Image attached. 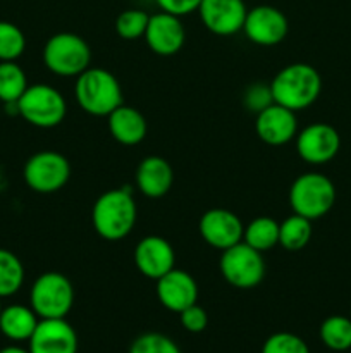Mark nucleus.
Instances as JSON below:
<instances>
[{
	"mask_svg": "<svg viewBox=\"0 0 351 353\" xmlns=\"http://www.w3.org/2000/svg\"><path fill=\"white\" fill-rule=\"evenodd\" d=\"M30 353H78V334L65 319H40L30 338Z\"/></svg>",
	"mask_w": 351,
	"mask_h": 353,
	"instance_id": "18",
	"label": "nucleus"
},
{
	"mask_svg": "<svg viewBox=\"0 0 351 353\" xmlns=\"http://www.w3.org/2000/svg\"><path fill=\"white\" fill-rule=\"evenodd\" d=\"M312 221L292 214L279 223V245L289 252H298L305 248L312 240Z\"/></svg>",
	"mask_w": 351,
	"mask_h": 353,
	"instance_id": "22",
	"label": "nucleus"
},
{
	"mask_svg": "<svg viewBox=\"0 0 351 353\" xmlns=\"http://www.w3.org/2000/svg\"><path fill=\"white\" fill-rule=\"evenodd\" d=\"M292 212L317 221L330 212L336 203V186L320 172H305L292 181L289 190Z\"/></svg>",
	"mask_w": 351,
	"mask_h": 353,
	"instance_id": "5",
	"label": "nucleus"
},
{
	"mask_svg": "<svg viewBox=\"0 0 351 353\" xmlns=\"http://www.w3.org/2000/svg\"><path fill=\"white\" fill-rule=\"evenodd\" d=\"M24 183L33 192L55 193L67 185L71 178V164L67 157L54 150H41L31 155L23 169Z\"/></svg>",
	"mask_w": 351,
	"mask_h": 353,
	"instance_id": "9",
	"label": "nucleus"
},
{
	"mask_svg": "<svg viewBox=\"0 0 351 353\" xmlns=\"http://www.w3.org/2000/svg\"><path fill=\"white\" fill-rule=\"evenodd\" d=\"M28 76L17 61L0 62V102L17 103L28 88Z\"/></svg>",
	"mask_w": 351,
	"mask_h": 353,
	"instance_id": "24",
	"label": "nucleus"
},
{
	"mask_svg": "<svg viewBox=\"0 0 351 353\" xmlns=\"http://www.w3.org/2000/svg\"><path fill=\"white\" fill-rule=\"evenodd\" d=\"M43 64L54 74L78 78L92 68V50L83 37L62 31L48 38L45 43Z\"/></svg>",
	"mask_w": 351,
	"mask_h": 353,
	"instance_id": "4",
	"label": "nucleus"
},
{
	"mask_svg": "<svg viewBox=\"0 0 351 353\" xmlns=\"http://www.w3.org/2000/svg\"><path fill=\"white\" fill-rule=\"evenodd\" d=\"M255 131L264 143L272 145V147H281V145L289 143L298 134L296 112L275 102L270 103L257 114Z\"/></svg>",
	"mask_w": 351,
	"mask_h": 353,
	"instance_id": "15",
	"label": "nucleus"
},
{
	"mask_svg": "<svg viewBox=\"0 0 351 353\" xmlns=\"http://www.w3.org/2000/svg\"><path fill=\"white\" fill-rule=\"evenodd\" d=\"M148 21H150V16H148L145 10L127 9L117 16L116 33L119 34L123 40H138V38L145 37V33H147Z\"/></svg>",
	"mask_w": 351,
	"mask_h": 353,
	"instance_id": "28",
	"label": "nucleus"
},
{
	"mask_svg": "<svg viewBox=\"0 0 351 353\" xmlns=\"http://www.w3.org/2000/svg\"><path fill=\"white\" fill-rule=\"evenodd\" d=\"M174 183L172 165L160 155H148L136 169V186L148 199H162Z\"/></svg>",
	"mask_w": 351,
	"mask_h": 353,
	"instance_id": "19",
	"label": "nucleus"
},
{
	"mask_svg": "<svg viewBox=\"0 0 351 353\" xmlns=\"http://www.w3.org/2000/svg\"><path fill=\"white\" fill-rule=\"evenodd\" d=\"M17 114L28 124L41 130L55 128L65 119L67 102L57 88L50 85H31L16 103Z\"/></svg>",
	"mask_w": 351,
	"mask_h": 353,
	"instance_id": "7",
	"label": "nucleus"
},
{
	"mask_svg": "<svg viewBox=\"0 0 351 353\" xmlns=\"http://www.w3.org/2000/svg\"><path fill=\"white\" fill-rule=\"evenodd\" d=\"M134 265L148 279H160L176 268V252L165 238L150 234L138 241L134 248Z\"/></svg>",
	"mask_w": 351,
	"mask_h": 353,
	"instance_id": "14",
	"label": "nucleus"
},
{
	"mask_svg": "<svg viewBox=\"0 0 351 353\" xmlns=\"http://www.w3.org/2000/svg\"><path fill=\"white\" fill-rule=\"evenodd\" d=\"M157 6L160 7L164 12L174 14V16L181 17L186 14H191L198 10L202 0H155Z\"/></svg>",
	"mask_w": 351,
	"mask_h": 353,
	"instance_id": "33",
	"label": "nucleus"
},
{
	"mask_svg": "<svg viewBox=\"0 0 351 353\" xmlns=\"http://www.w3.org/2000/svg\"><path fill=\"white\" fill-rule=\"evenodd\" d=\"M136 219V202L129 186L109 190L93 203V228L96 234L107 241H119L129 236Z\"/></svg>",
	"mask_w": 351,
	"mask_h": 353,
	"instance_id": "1",
	"label": "nucleus"
},
{
	"mask_svg": "<svg viewBox=\"0 0 351 353\" xmlns=\"http://www.w3.org/2000/svg\"><path fill=\"white\" fill-rule=\"evenodd\" d=\"M262 353H310L305 340L292 333H275L265 340Z\"/></svg>",
	"mask_w": 351,
	"mask_h": 353,
	"instance_id": "30",
	"label": "nucleus"
},
{
	"mask_svg": "<svg viewBox=\"0 0 351 353\" xmlns=\"http://www.w3.org/2000/svg\"><path fill=\"white\" fill-rule=\"evenodd\" d=\"M219 268L222 278L237 290L257 288L265 278V262L262 252L255 250L244 241L222 252Z\"/></svg>",
	"mask_w": 351,
	"mask_h": 353,
	"instance_id": "8",
	"label": "nucleus"
},
{
	"mask_svg": "<svg viewBox=\"0 0 351 353\" xmlns=\"http://www.w3.org/2000/svg\"><path fill=\"white\" fill-rule=\"evenodd\" d=\"M243 31L251 43L260 47H274L288 37L289 21L277 7L257 6L248 9Z\"/></svg>",
	"mask_w": 351,
	"mask_h": 353,
	"instance_id": "11",
	"label": "nucleus"
},
{
	"mask_svg": "<svg viewBox=\"0 0 351 353\" xmlns=\"http://www.w3.org/2000/svg\"><path fill=\"white\" fill-rule=\"evenodd\" d=\"M143 38L153 54L171 57V55L178 54L184 45L186 31L181 23V17L162 10V12L150 16L147 33Z\"/></svg>",
	"mask_w": 351,
	"mask_h": 353,
	"instance_id": "16",
	"label": "nucleus"
},
{
	"mask_svg": "<svg viewBox=\"0 0 351 353\" xmlns=\"http://www.w3.org/2000/svg\"><path fill=\"white\" fill-rule=\"evenodd\" d=\"M270 92L275 103L298 112L317 102L322 92V78L313 65L295 62L275 74Z\"/></svg>",
	"mask_w": 351,
	"mask_h": 353,
	"instance_id": "2",
	"label": "nucleus"
},
{
	"mask_svg": "<svg viewBox=\"0 0 351 353\" xmlns=\"http://www.w3.org/2000/svg\"><path fill=\"white\" fill-rule=\"evenodd\" d=\"M157 299L171 312L179 314L198 302V285L189 272L182 269H172L157 279Z\"/></svg>",
	"mask_w": 351,
	"mask_h": 353,
	"instance_id": "17",
	"label": "nucleus"
},
{
	"mask_svg": "<svg viewBox=\"0 0 351 353\" xmlns=\"http://www.w3.org/2000/svg\"><path fill=\"white\" fill-rule=\"evenodd\" d=\"M24 285V265L10 250L0 248V299L12 296Z\"/></svg>",
	"mask_w": 351,
	"mask_h": 353,
	"instance_id": "25",
	"label": "nucleus"
},
{
	"mask_svg": "<svg viewBox=\"0 0 351 353\" xmlns=\"http://www.w3.org/2000/svg\"><path fill=\"white\" fill-rule=\"evenodd\" d=\"M74 303V288L62 272L38 276L30 290V307L40 319H65Z\"/></svg>",
	"mask_w": 351,
	"mask_h": 353,
	"instance_id": "6",
	"label": "nucleus"
},
{
	"mask_svg": "<svg viewBox=\"0 0 351 353\" xmlns=\"http://www.w3.org/2000/svg\"><path fill=\"white\" fill-rule=\"evenodd\" d=\"M243 241L258 252L272 250L279 245V223L268 216L255 217L244 228Z\"/></svg>",
	"mask_w": 351,
	"mask_h": 353,
	"instance_id": "23",
	"label": "nucleus"
},
{
	"mask_svg": "<svg viewBox=\"0 0 351 353\" xmlns=\"http://www.w3.org/2000/svg\"><path fill=\"white\" fill-rule=\"evenodd\" d=\"M198 231L206 245L224 252L243 241L244 226L240 217L231 210L210 209L200 217Z\"/></svg>",
	"mask_w": 351,
	"mask_h": 353,
	"instance_id": "13",
	"label": "nucleus"
},
{
	"mask_svg": "<svg viewBox=\"0 0 351 353\" xmlns=\"http://www.w3.org/2000/svg\"><path fill=\"white\" fill-rule=\"evenodd\" d=\"M339 148V133L327 123H313L296 134V152L306 164H327L336 157Z\"/></svg>",
	"mask_w": 351,
	"mask_h": 353,
	"instance_id": "10",
	"label": "nucleus"
},
{
	"mask_svg": "<svg viewBox=\"0 0 351 353\" xmlns=\"http://www.w3.org/2000/svg\"><path fill=\"white\" fill-rule=\"evenodd\" d=\"M198 14L210 33L231 37L243 31L248 7L244 0H202Z\"/></svg>",
	"mask_w": 351,
	"mask_h": 353,
	"instance_id": "12",
	"label": "nucleus"
},
{
	"mask_svg": "<svg viewBox=\"0 0 351 353\" xmlns=\"http://www.w3.org/2000/svg\"><path fill=\"white\" fill-rule=\"evenodd\" d=\"M0 353H30V350H24V348L19 347H6L0 350Z\"/></svg>",
	"mask_w": 351,
	"mask_h": 353,
	"instance_id": "34",
	"label": "nucleus"
},
{
	"mask_svg": "<svg viewBox=\"0 0 351 353\" xmlns=\"http://www.w3.org/2000/svg\"><path fill=\"white\" fill-rule=\"evenodd\" d=\"M320 340L334 352L351 348V319L344 316H330L320 326Z\"/></svg>",
	"mask_w": 351,
	"mask_h": 353,
	"instance_id": "26",
	"label": "nucleus"
},
{
	"mask_svg": "<svg viewBox=\"0 0 351 353\" xmlns=\"http://www.w3.org/2000/svg\"><path fill=\"white\" fill-rule=\"evenodd\" d=\"M129 353H181V350L165 334L145 333L133 341Z\"/></svg>",
	"mask_w": 351,
	"mask_h": 353,
	"instance_id": "29",
	"label": "nucleus"
},
{
	"mask_svg": "<svg viewBox=\"0 0 351 353\" xmlns=\"http://www.w3.org/2000/svg\"><path fill=\"white\" fill-rule=\"evenodd\" d=\"M26 50V37L17 24L0 21V62L17 61Z\"/></svg>",
	"mask_w": 351,
	"mask_h": 353,
	"instance_id": "27",
	"label": "nucleus"
},
{
	"mask_svg": "<svg viewBox=\"0 0 351 353\" xmlns=\"http://www.w3.org/2000/svg\"><path fill=\"white\" fill-rule=\"evenodd\" d=\"M109 131L114 140L126 147H134L141 143L148 133V123L143 114L131 105H119L114 112H110Z\"/></svg>",
	"mask_w": 351,
	"mask_h": 353,
	"instance_id": "20",
	"label": "nucleus"
},
{
	"mask_svg": "<svg viewBox=\"0 0 351 353\" xmlns=\"http://www.w3.org/2000/svg\"><path fill=\"white\" fill-rule=\"evenodd\" d=\"M2 309H3V307H2V299H0V314H2Z\"/></svg>",
	"mask_w": 351,
	"mask_h": 353,
	"instance_id": "35",
	"label": "nucleus"
},
{
	"mask_svg": "<svg viewBox=\"0 0 351 353\" xmlns=\"http://www.w3.org/2000/svg\"><path fill=\"white\" fill-rule=\"evenodd\" d=\"M270 103H274V99H272L270 86L265 85H251L250 88L244 93V105L248 107L253 112H260L265 107H268Z\"/></svg>",
	"mask_w": 351,
	"mask_h": 353,
	"instance_id": "32",
	"label": "nucleus"
},
{
	"mask_svg": "<svg viewBox=\"0 0 351 353\" xmlns=\"http://www.w3.org/2000/svg\"><path fill=\"white\" fill-rule=\"evenodd\" d=\"M179 317H181L182 327L188 333H202L209 326V316H206L205 309H202L198 303L179 312Z\"/></svg>",
	"mask_w": 351,
	"mask_h": 353,
	"instance_id": "31",
	"label": "nucleus"
},
{
	"mask_svg": "<svg viewBox=\"0 0 351 353\" xmlns=\"http://www.w3.org/2000/svg\"><path fill=\"white\" fill-rule=\"evenodd\" d=\"M74 97L86 114L96 117H107L124 103L119 79L102 68H88L78 76Z\"/></svg>",
	"mask_w": 351,
	"mask_h": 353,
	"instance_id": "3",
	"label": "nucleus"
},
{
	"mask_svg": "<svg viewBox=\"0 0 351 353\" xmlns=\"http://www.w3.org/2000/svg\"><path fill=\"white\" fill-rule=\"evenodd\" d=\"M38 323H40V317L31 307L14 303V305L2 309L0 333L10 341H30Z\"/></svg>",
	"mask_w": 351,
	"mask_h": 353,
	"instance_id": "21",
	"label": "nucleus"
}]
</instances>
